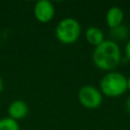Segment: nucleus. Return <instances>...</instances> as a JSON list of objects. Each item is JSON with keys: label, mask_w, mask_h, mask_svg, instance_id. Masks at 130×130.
I'll return each mask as SVG.
<instances>
[{"label": "nucleus", "mask_w": 130, "mask_h": 130, "mask_svg": "<svg viewBox=\"0 0 130 130\" xmlns=\"http://www.w3.org/2000/svg\"><path fill=\"white\" fill-rule=\"evenodd\" d=\"M85 40L88 44L96 47L105 41V34L100 27L90 26L85 30Z\"/></svg>", "instance_id": "obj_8"}, {"label": "nucleus", "mask_w": 130, "mask_h": 130, "mask_svg": "<svg viewBox=\"0 0 130 130\" xmlns=\"http://www.w3.org/2000/svg\"><path fill=\"white\" fill-rule=\"evenodd\" d=\"M100 90L103 95L109 98L121 96L128 90L127 77L118 71L108 72L101 78Z\"/></svg>", "instance_id": "obj_2"}, {"label": "nucleus", "mask_w": 130, "mask_h": 130, "mask_svg": "<svg viewBox=\"0 0 130 130\" xmlns=\"http://www.w3.org/2000/svg\"><path fill=\"white\" fill-rule=\"evenodd\" d=\"M126 109H127V111H128L129 114H130V95L128 96V99H127V101H126Z\"/></svg>", "instance_id": "obj_12"}, {"label": "nucleus", "mask_w": 130, "mask_h": 130, "mask_svg": "<svg viewBox=\"0 0 130 130\" xmlns=\"http://www.w3.org/2000/svg\"><path fill=\"white\" fill-rule=\"evenodd\" d=\"M124 53H125V57L127 60L130 61V39L127 41L125 47H124Z\"/></svg>", "instance_id": "obj_11"}, {"label": "nucleus", "mask_w": 130, "mask_h": 130, "mask_svg": "<svg viewBox=\"0 0 130 130\" xmlns=\"http://www.w3.org/2000/svg\"><path fill=\"white\" fill-rule=\"evenodd\" d=\"M34 15L36 19L42 23L51 21L55 15L54 4L48 0L38 1L34 7Z\"/></svg>", "instance_id": "obj_5"}, {"label": "nucleus", "mask_w": 130, "mask_h": 130, "mask_svg": "<svg viewBox=\"0 0 130 130\" xmlns=\"http://www.w3.org/2000/svg\"><path fill=\"white\" fill-rule=\"evenodd\" d=\"M111 38H112V41L118 43L119 41H125L128 36H129V29L127 26L121 24L115 28H112L111 29Z\"/></svg>", "instance_id": "obj_9"}, {"label": "nucleus", "mask_w": 130, "mask_h": 130, "mask_svg": "<svg viewBox=\"0 0 130 130\" xmlns=\"http://www.w3.org/2000/svg\"><path fill=\"white\" fill-rule=\"evenodd\" d=\"M77 98L80 105L88 110L98 109L103 103V93L100 88L89 84L83 85L79 88Z\"/></svg>", "instance_id": "obj_4"}, {"label": "nucleus", "mask_w": 130, "mask_h": 130, "mask_svg": "<svg viewBox=\"0 0 130 130\" xmlns=\"http://www.w3.org/2000/svg\"><path fill=\"white\" fill-rule=\"evenodd\" d=\"M127 88L128 90H130V75L127 77Z\"/></svg>", "instance_id": "obj_13"}, {"label": "nucleus", "mask_w": 130, "mask_h": 130, "mask_svg": "<svg viewBox=\"0 0 130 130\" xmlns=\"http://www.w3.org/2000/svg\"><path fill=\"white\" fill-rule=\"evenodd\" d=\"M124 11L119 6H112L107 10L106 13V23L110 29L115 28L123 23Z\"/></svg>", "instance_id": "obj_7"}, {"label": "nucleus", "mask_w": 130, "mask_h": 130, "mask_svg": "<svg viewBox=\"0 0 130 130\" xmlns=\"http://www.w3.org/2000/svg\"><path fill=\"white\" fill-rule=\"evenodd\" d=\"M3 90V80H2V78H1V76H0V92Z\"/></svg>", "instance_id": "obj_14"}, {"label": "nucleus", "mask_w": 130, "mask_h": 130, "mask_svg": "<svg viewBox=\"0 0 130 130\" xmlns=\"http://www.w3.org/2000/svg\"><path fill=\"white\" fill-rule=\"evenodd\" d=\"M0 130H19L18 122L9 117H4L0 119Z\"/></svg>", "instance_id": "obj_10"}, {"label": "nucleus", "mask_w": 130, "mask_h": 130, "mask_svg": "<svg viewBox=\"0 0 130 130\" xmlns=\"http://www.w3.org/2000/svg\"><path fill=\"white\" fill-rule=\"evenodd\" d=\"M92 62L96 68L103 71H114L122 62V53L118 43L105 40L101 45L94 47Z\"/></svg>", "instance_id": "obj_1"}, {"label": "nucleus", "mask_w": 130, "mask_h": 130, "mask_svg": "<svg viewBox=\"0 0 130 130\" xmlns=\"http://www.w3.org/2000/svg\"><path fill=\"white\" fill-rule=\"evenodd\" d=\"M81 25L75 18L66 17L60 20L55 28L57 40L65 45L74 44L80 37Z\"/></svg>", "instance_id": "obj_3"}, {"label": "nucleus", "mask_w": 130, "mask_h": 130, "mask_svg": "<svg viewBox=\"0 0 130 130\" xmlns=\"http://www.w3.org/2000/svg\"><path fill=\"white\" fill-rule=\"evenodd\" d=\"M7 112L9 118L18 121L26 117L28 113V106L25 102L21 100H15L9 105Z\"/></svg>", "instance_id": "obj_6"}]
</instances>
